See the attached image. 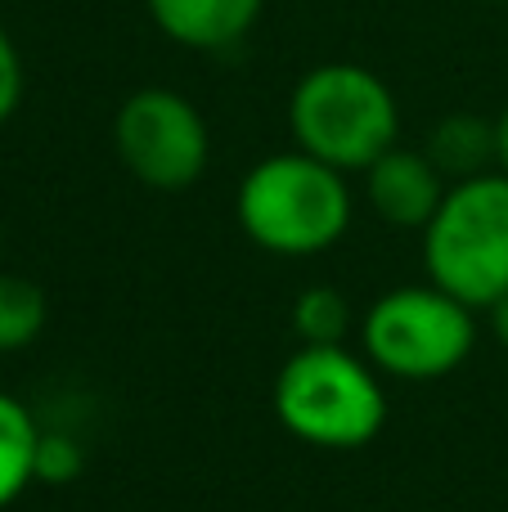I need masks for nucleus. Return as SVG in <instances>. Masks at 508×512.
I'll return each instance as SVG.
<instances>
[{
  "label": "nucleus",
  "instance_id": "obj_1",
  "mask_svg": "<svg viewBox=\"0 0 508 512\" xmlns=\"http://www.w3.org/2000/svg\"><path fill=\"white\" fill-rule=\"evenodd\" d=\"M356 198L338 167L302 149L270 153L243 171L234 221L243 239L270 256H320L351 230Z\"/></svg>",
  "mask_w": 508,
  "mask_h": 512
},
{
  "label": "nucleus",
  "instance_id": "obj_2",
  "mask_svg": "<svg viewBox=\"0 0 508 512\" xmlns=\"http://www.w3.org/2000/svg\"><path fill=\"white\" fill-rule=\"evenodd\" d=\"M275 418L315 450H365L387 427L383 373L351 346H297L275 373Z\"/></svg>",
  "mask_w": 508,
  "mask_h": 512
},
{
  "label": "nucleus",
  "instance_id": "obj_3",
  "mask_svg": "<svg viewBox=\"0 0 508 512\" xmlns=\"http://www.w3.org/2000/svg\"><path fill=\"white\" fill-rule=\"evenodd\" d=\"M288 131L302 153L351 176L396 149L401 104L374 68L315 63L288 95Z\"/></svg>",
  "mask_w": 508,
  "mask_h": 512
},
{
  "label": "nucleus",
  "instance_id": "obj_4",
  "mask_svg": "<svg viewBox=\"0 0 508 512\" xmlns=\"http://www.w3.org/2000/svg\"><path fill=\"white\" fill-rule=\"evenodd\" d=\"M428 283L464 301L468 310H491L508 292V176L486 171L455 180L446 203L423 230Z\"/></svg>",
  "mask_w": 508,
  "mask_h": 512
},
{
  "label": "nucleus",
  "instance_id": "obj_5",
  "mask_svg": "<svg viewBox=\"0 0 508 512\" xmlns=\"http://www.w3.org/2000/svg\"><path fill=\"white\" fill-rule=\"evenodd\" d=\"M473 315L437 283H405L360 315V355L392 382L450 378L477 346Z\"/></svg>",
  "mask_w": 508,
  "mask_h": 512
},
{
  "label": "nucleus",
  "instance_id": "obj_6",
  "mask_svg": "<svg viewBox=\"0 0 508 512\" xmlns=\"http://www.w3.org/2000/svg\"><path fill=\"white\" fill-rule=\"evenodd\" d=\"M113 149L144 189L180 194L203 180L212 162V131L189 95L171 86H144L117 104Z\"/></svg>",
  "mask_w": 508,
  "mask_h": 512
},
{
  "label": "nucleus",
  "instance_id": "obj_7",
  "mask_svg": "<svg viewBox=\"0 0 508 512\" xmlns=\"http://www.w3.org/2000/svg\"><path fill=\"white\" fill-rule=\"evenodd\" d=\"M365 176V203L392 230H428L437 207L446 203L450 180L432 167L423 149H387L374 167L360 171Z\"/></svg>",
  "mask_w": 508,
  "mask_h": 512
},
{
  "label": "nucleus",
  "instance_id": "obj_8",
  "mask_svg": "<svg viewBox=\"0 0 508 512\" xmlns=\"http://www.w3.org/2000/svg\"><path fill=\"white\" fill-rule=\"evenodd\" d=\"M153 27L180 50L221 54L248 41L266 0H144Z\"/></svg>",
  "mask_w": 508,
  "mask_h": 512
},
{
  "label": "nucleus",
  "instance_id": "obj_9",
  "mask_svg": "<svg viewBox=\"0 0 508 512\" xmlns=\"http://www.w3.org/2000/svg\"><path fill=\"white\" fill-rule=\"evenodd\" d=\"M432 167L455 185V180H473L495 171V122L477 113H450L432 126L428 149Z\"/></svg>",
  "mask_w": 508,
  "mask_h": 512
},
{
  "label": "nucleus",
  "instance_id": "obj_10",
  "mask_svg": "<svg viewBox=\"0 0 508 512\" xmlns=\"http://www.w3.org/2000/svg\"><path fill=\"white\" fill-rule=\"evenodd\" d=\"M45 427L18 396L0 391V512L36 486V445Z\"/></svg>",
  "mask_w": 508,
  "mask_h": 512
},
{
  "label": "nucleus",
  "instance_id": "obj_11",
  "mask_svg": "<svg viewBox=\"0 0 508 512\" xmlns=\"http://www.w3.org/2000/svg\"><path fill=\"white\" fill-rule=\"evenodd\" d=\"M45 319H50V301H45L41 283L0 270V355L36 346V337L45 333Z\"/></svg>",
  "mask_w": 508,
  "mask_h": 512
},
{
  "label": "nucleus",
  "instance_id": "obj_12",
  "mask_svg": "<svg viewBox=\"0 0 508 512\" xmlns=\"http://www.w3.org/2000/svg\"><path fill=\"white\" fill-rule=\"evenodd\" d=\"M293 333L302 346H347V337L356 333V310L347 292H338L333 283L302 288L293 301Z\"/></svg>",
  "mask_w": 508,
  "mask_h": 512
},
{
  "label": "nucleus",
  "instance_id": "obj_13",
  "mask_svg": "<svg viewBox=\"0 0 508 512\" xmlns=\"http://www.w3.org/2000/svg\"><path fill=\"white\" fill-rule=\"evenodd\" d=\"M86 468V450L68 432H41L36 445V486H68Z\"/></svg>",
  "mask_w": 508,
  "mask_h": 512
},
{
  "label": "nucleus",
  "instance_id": "obj_14",
  "mask_svg": "<svg viewBox=\"0 0 508 512\" xmlns=\"http://www.w3.org/2000/svg\"><path fill=\"white\" fill-rule=\"evenodd\" d=\"M18 104H23V59L14 36L0 27V126L18 113Z\"/></svg>",
  "mask_w": 508,
  "mask_h": 512
},
{
  "label": "nucleus",
  "instance_id": "obj_15",
  "mask_svg": "<svg viewBox=\"0 0 508 512\" xmlns=\"http://www.w3.org/2000/svg\"><path fill=\"white\" fill-rule=\"evenodd\" d=\"M482 315L491 319V333H495V342H500L504 351H508V292H504L500 301H495L491 310H482Z\"/></svg>",
  "mask_w": 508,
  "mask_h": 512
},
{
  "label": "nucleus",
  "instance_id": "obj_16",
  "mask_svg": "<svg viewBox=\"0 0 508 512\" xmlns=\"http://www.w3.org/2000/svg\"><path fill=\"white\" fill-rule=\"evenodd\" d=\"M495 171L508 176V108L495 117Z\"/></svg>",
  "mask_w": 508,
  "mask_h": 512
},
{
  "label": "nucleus",
  "instance_id": "obj_17",
  "mask_svg": "<svg viewBox=\"0 0 508 512\" xmlns=\"http://www.w3.org/2000/svg\"><path fill=\"white\" fill-rule=\"evenodd\" d=\"M482 5H508V0H482Z\"/></svg>",
  "mask_w": 508,
  "mask_h": 512
},
{
  "label": "nucleus",
  "instance_id": "obj_18",
  "mask_svg": "<svg viewBox=\"0 0 508 512\" xmlns=\"http://www.w3.org/2000/svg\"><path fill=\"white\" fill-rule=\"evenodd\" d=\"M0 256H5V234H0Z\"/></svg>",
  "mask_w": 508,
  "mask_h": 512
}]
</instances>
